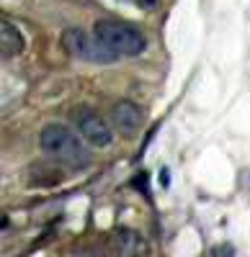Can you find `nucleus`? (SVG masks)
Masks as SVG:
<instances>
[{
    "instance_id": "4",
    "label": "nucleus",
    "mask_w": 250,
    "mask_h": 257,
    "mask_svg": "<svg viewBox=\"0 0 250 257\" xmlns=\"http://www.w3.org/2000/svg\"><path fill=\"white\" fill-rule=\"evenodd\" d=\"M111 121L116 126V132H121L124 137H132L144 126V111H142V105L132 100H119L111 108Z\"/></svg>"
},
{
    "instance_id": "5",
    "label": "nucleus",
    "mask_w": 250,
    "mask_h": 257,
    "mask_svg": "<svg viewBox=\"0 0 250 257\" xmlns=\"http://www.w3.org/2000/svg\"><path fill=\"white\" fill-rule=\"evenodd\" d=\"M77 132L82 134V139H86L91 147H109L111 144V126L103 121L98 113H82V116H77Z\"/></svg>"
},
{
    "instance_id": "2",
    "label": "nucleus",
    "mask_w": 250,
    "mask_h": 257,
    "mask_svg": "<svg viewBox=\"0 0 250 257\" xmlns=\"http://www.w3.org/2000/svg\"><path fill=\"white\" fill-rule=\"evenodd\" d=\"M93 34L119 57H139L144 52V47H147V39L142 36V31L137 26L127 24V21H119V18L96 21Z\"/></svg>"
},
{
    "instance_id": "6",
    "label": "nucleus",
    "mask_w": 250,
    "mask_h": 257,
    "mask_svg": "<svg viewBox=\"0 0 250 257\" xmlns=\"http://www.w3.org/2000/svg\"><path fill=\"white\" fill-rule=\"evenodd\" d=\"M0 49H3V57H16L24 52V36L8 21H3L0 26Z\"/></svg>"
},
{
    "instance_id": "7",
    "label": "nucleus",
    "mask_w": 250,
    "mask_h": 257,
    "mask_svg": "<svg viewBox=\"0 0 250 257\" xmlns=\"http://www.w3.org/2000/svg\"><path fill=\"white\" fill-rule=\"evenodd\" d=\"M144 3H147V6H150V3H155V0H144Z\"/></svg>"
},
{
    "instance_id": "1",
    "label": "nucleus",
    "mask_w": 250,
    "mask_h": 257,
    "mask_svg": "<svg viewBox=\"0 0 250 257\" xmlns=\"http://www.w3.org/2000/svg\"><path fill=\"white\" fill-rule=\"evenodd\" d=\"M39 147L52 160H57L62 165H70V167H82L91 160L88 149L82 147V142L65 123H47L39 134Z\"/></svg>"
},
{
    "instance_id": "3",
    "label": "nucleus",
    "mask_w": 250,
    "mask_h": 257,
    "mask_svg": "<svg viewBox=\"0 0 250 257\" xmlns=\"http://www.w3.org/2000/svg\"><path fill=\"white\" fill-rule=\"evenodd\" d=\"M62 47H65L67 54L82 59V62H98V64H109V62H116L119 54H114L103 41L82 29H65L62 31Z\"/></svg>"
}]
</instances>
